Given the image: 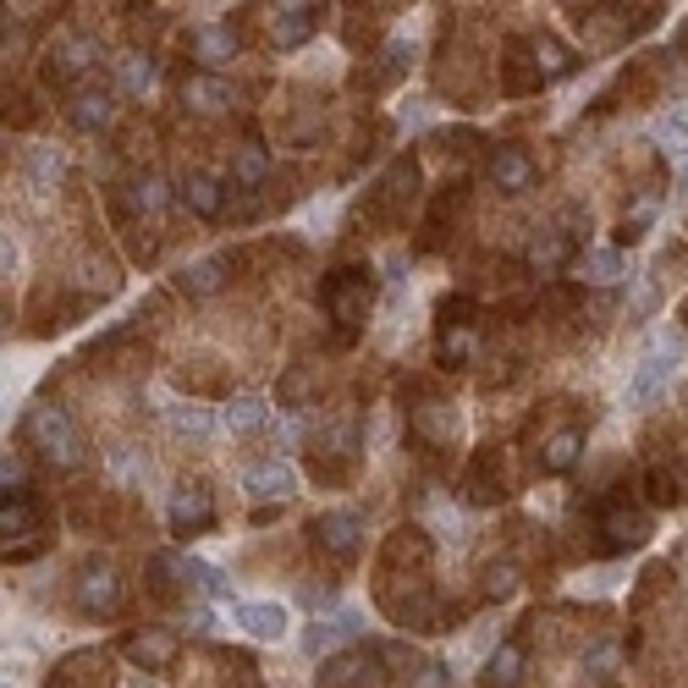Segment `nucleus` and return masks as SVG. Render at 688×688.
Returning <instances> with one entry per match:
<instances>
[{
	"label": "nucleus",
	"mask_w": 688,
	"mask_h": 688,
	"mask_svg": "<svg viewBox=\"0 0 688 688\" xmlns=\"http://www.w3.org/2000/svg\"><path fill=\"white\" fill-rule=\"evenodd\" d=\"M243 490L249 496H260L265 507H281V502H292L297 496V474H292V463L286 457H265V463H254V468H243Z\"/></svg>",
	"instance_id": "8"
},
{
	"label": "nucleus",
	"mask_w": 688,
	"mask_h": 688,
	"mask_svg": "<svg viewBox=\"0 0 688 688\" xmlns=\"http://www.w3.org/2000/svg\"><path fill=\"white\" fill-rule=\"evenodd\" d=\"M529 271L535 275H561L567 265H578V249H573V232H540L535 243H529Z\"/></svg>",
	"instance_id": "17"
},
{
	"label": "nucleus",
	"mask_w": 688,
	"mask_h": 688,
	"mask_svg": "<svg viewBox=\"0 0 688 688\" xmlns=\"http://www.w3.org/2000/svg\"><path fill=\"white\" fill-rule=\"evenodd\" d=\"M182 204H188L199 221H221V210H226V188H221L215 176H204V171H188V176H182Z\"/></svg>",
	"instance_id": "19"
},
{
	"label": "nucleus",
	"mask_w": 688,
	"mask_h": 688,
	"mask_svg": "<svg viewBox=\"0 0 688 688\" xmlns=\"http://www.w3.org/2000/svg\"><path fill=\"white\" fill-rule=\"evenodd\" d=\"M308 535H314V546L331 550L336 561H353V556H358V540H364V524H358L353 513H320Z\"/></svg>",
	"instance_id": "9"
},
{
	"label": "nucleus",
	"mask_w": 688,
	"mask_h": 688,
	"mask_svg": "<svg viewBox=\"0 0 688 688\" xmlns=\"http://www.w3.org/2000/svg\"><path fill=\"white\" fill-rule=\"evenodd\" d=\"M133 688H154V684H143V678H138V684H133Z\"/></svg>",
	"instance_id": "48"
},
{
	"label": "nucleus",
	"mask_w": 688,
	"mask_h": 688,
	"mask_svg": "<svg viewBox=\"0 0 688 688\" xmlns=\"http://www.w3.org/2000/svg\"><path fill=\"white\" fill-rule=\"evenodd\" d=\"M72 606H78L83 617H111V611L122 606V578H117V567H111V561H89V567L78 573V584H72Z\"/></svg>",
	"instance_id": "3"
},
{
	"label": "nucleus",
	"mask_w": 688,
	"mask_h": 688,
	"mask_svg": "<svg viewBox=\"0 0 688 688\" xmlns=\"http://www.w3.org/2000/svg\"><path fill=\"white\" fill-rule=\"evenodd\" d=\"M265 418H271V408H265V397H260V392H243V397H232V403L221 408V424H226L232 435H254Z\"/></svg>",
	"instance_id": "25"
},
{
	"label": "nucleus",
	"mask_w": 688,
	"mask_h": 688,
	"mask_svg": "<svg viewBox=\"0 0 688 688\" xmlns=\"http://www.w3.org/2000/svg\"><path fill=\"white\" fill-rule=\"evenodd\" d=\"M463 502H474V507H485V502H502V485L490 479V457H479V463L468 468V479H463Z\"/></svg>",
	"instance_id": "35"
},
{
	"label": "nucleus",
	"mask_w": 688,
	"mask_h": 688,
	"mask_svg": "<svg viewBox=\"0 0 688 688\" xmlns=\"http://www.w3.org/2000/svg\"><path fill=\"white\" fill-rule=\"evenodd\" d=\"M226 271H232V260H226V254H210V260H199V265H188V271L176 275V292H188V297H215V292L226 286Z\"/></svg>",
	"instance_id": "21"
},
{
	"label": "nucleus",
	"mask_w": 688,
	"mask_h": 688,
	"mask_svg": "<svg viewBox=\"0 0 688 688\" xmlns=\"http://www.w3.org/2000/svg\"><path fill=\"white\" fill-rule=\"evenodd\" d=\"M408 688H452V667H446V661H418V672L408 678Z\"/></svg>",
	"instance_id": "42"
},
{
	"label": "nucleus",
	"mask_w": 688,
	"mask_h": 688,
	"mask_svg": "<svg viewBox=\"0 0 688 688\" xmlns=\"http://www.w3.org/2000/svg\"><path fill=\"white\" fill-rule=\"evenodd\" d=\"M364 634V617L358 611H336V617H314L308 634H303V650L331 661V656H347V645Z\"/></svg>",
	"instance_id": "5"
},
{
	"label": "nucleus",
	"mask_w": 688,
	"mask_h": 688,
	"mask_svg": "<svg viewBox=\"0 0 688 688\" xmlns=\"http://www.w3.org/2000/svg\"><path fill=\"white\" fill-rule=\"evenodd\" d=\"M656 303H661V292H656V281L645 275V281L634 286V303H628V320H650V314H656Z\"/></svg>",
	"instance_id": "43"
},
{
	"label": "nucleus",
	"mask_w": 688,
	"mask_h": 688,
	"mask_svg": "<svg viewBox=\"0 0 688 688\" xmlns=\"http://www.w3.org/2000/svg\"><path fill=\"white\" fill-rule=\"evenodd\" d=\"M188 50H193V61H199L204 72H221V67L237 61V33H232L226 22H204V28L188 33Z\"/></svg>",
	"instance_id": "10"
},
{
	"label": "nucleus",
	"mask_w": 688,
	"mask_h": 688,
	"mask_svg": "<svg viewBox=\"0 0 688 688\" xmlns=\"http://www.w3.org/2000/svg\"><path fill=\"white\" fill-rule=\"evenodd\" d=\"M650 143H656L661 154H672V160H688V122L684 117H661V122L650 128Z\"/></svg>",
	"instance_id": "34"
},
{
	"label": "nucleus",
	"mask_w": 688,
	"mask_h": 688,
	"mask_svg": "<svg viewBox=\"0 0 688 688\" xmlns=\"http://www.w3.org/2000/svg\"><path fill=\"white\" fill-rule=\"evenodd\" d=\"M320 303L342 331H358L370 320V308H375V271L370 265H336L320 286Z\"/></svg>",
	"instance_id": "2"
},
{
	"label": "nucleus",
	"mask_w": 688,
	"mask_h": 688,
	"mask_svg": "<svg viewBox=\"0 0 688 688\" xmlns=\"http://www.w3.org/2000/svg\"><path fill=\"white\" fill-rule=\"evenodd\" d=\"M578 457H584V429H556L546 446H540V474H573L578 468Z\"/></svg>",
	"instance_id": "22"
},
{
	"label": "nucleus",
	"mask_w": 688,
	"mask_h": 688,
	"mask_svg": "<svg viewBox=\"0 0 688 688\" xmlns=\"http://www.w3.org/2000/svg\"><path fill=\"white\" fill-rule=\"evenodd\" d=\"M408 424H413V435H418V441H429V446H452V441H457V429H463L457 408H452V403H441V397L418 403V408L408 413Z\"/></svg>",
	"instance_id": "13"
},
{
	"label": "nucleus",
	"mask_w": 688,
	"mask_h": 688,
	"mask_svg": "<svg viewBox=\"0 0 688 688\" xmlns=\"http://www.w3.org/2000/svg\"><path fill=\"white\" fill-rule=\"evenodd\" d=\"M672 370H678V353H645L639 358V370H634V381H628V403L634 408H645L650 397H661L667 386H672Z\"/></svg>",
	"instance_id": "11"
},
{
	"label": "nucleus",
	"mask_w": 688,
	"mask_h": 688,
	"mask_svg": "<svg viewBox=\"0 0 688 688\" xmlns=\"http://www.w3.org/2000/svg\"><path fill=\"white\" fill-rule=\"evenodd\" d=\"M275 435H281V446L292 452V446H297V435H303V424H297V418H281V424H275Z\"/></svg>",
	"instance_id": "46"
},
{
	"label": "nucleus",
	"mask_w": 688,
	"mask_h": 688,
	"mask_svg": "<svg viewBox=\"0 0 688 688\" xmlns=\"http://www.w3.org/2000/svg\"><path fill=\"white\" fill-rule=\"evenodd\" d=\"M117 83H122V94H149L154 89V55H143V50H133V55H122V67H117Z\"/></svg>",
	"instance_id": "30"
},
{
	"label": "nucleus",
	"mask_w": 688,
	"mask_h": 688,
	"mask_svg": "<svg viewBox=\"0 0 688 688\" xmlns=\"http://www.w3.org/2000/svg\"><path fill=\"white\" fill-rule=\"evenodd\" d=\"M524 667H529V650H524L518 639H507V645H496V650L485 656L479 684H485V688H518V684H524Z\"/></svg>",
	"instance_id": "18"
},
{
	"label": "nucleus",
	"mask_w": 688,
	"mask_h": 688,
	"mask_svg": "<svg viewBox=\"0 0 688 688\" xmlns=\"http://www.w3.org/2000/svg\"><path fill=\"white\" fill-rule=\"evenodd\" d=\"M650 540V513H639V507H623V502H611L606 513H600V550H634Z\"/></svg>",
	"instance_id": "7"
},
{
	"label": "nucleus",
	"mask_w": 688,
	"mask_h": 688,
	"mask_svg": "<svg viewBox=\"0 0 688 688\" xmlns=\"http://www.w3.org/2000/svg\"><path fill=\"white\" fill-rule=\"evenodd\" d=\"M314 28H320V6H303V0L275 6V22H271L275 50H297V44H308V33H314Z\"/></svg>",
	"instance_id": "16"
},
{
	"label": "nucleus",
	"mask_w": 688,
	"mask_h": 688,
	"mask_svg": "<svg viewBox=\"0 0 688 688\" xmlns=\"http://www.w3.org/2000/svg\"><path fill=\"white\" fill-rule=\"evenodd\" d=\"M0 490H6V502H17V496L28 490V463H22V452H6V457H0Z\"/></svg>",
	"instance_id": "40"
},
{
	"label": "nucleus",
	"mask_w": 688,
	"mask_h": 688,
	"mask_svg": "<svg viewBox=\"0 0 688 688\" xmlns=\"http://www.w3.org/2000/svg\"><path fill=\"white\" fill-rule=\"evenodd\" d=\"M182 628H188V634H210V628H215V611H210V606H188V611H182Z\"/></svg>",
	"instance_id": "45"
},
{
	"label": "nucleus",
	"mask_w": 688,
	"mask_h": 688,
	"mask_svg": "<svg viewBox=\"0 0 688 688\" xmlns=\"http://www.w3.org/2000/svg\"><path fill=\"white\" fill-rule=\"evenodd\" d=\"M100 61V39H67V44H55V55L44 61V78L50 83H72V78H83L89 67Z\"/></svg>",
	"instance_id": "15"
},
{
	"label": "nucleus",
	"mask_w": 688,
	"mask_h": 688,
	"mask_svg": "<svg viewBox=\"0 0 688 688\" xmlns=\"http://www.w3.org/2000/svg\"><path fill=\"white\" fill-rule=\"evenodd\" d=\"M308 392H314V375H308V370H286V375H281V386H275V397H281L286 408H303V403H308Z\"/></svg>",
	"instance_id": "39"
},
{
	"label": "nucleus",
	"mask_w": 688,
	"mask_h": 688,
	"mask_svg": "<svg viewBox=\"0 0 688 688\" xmlns=\"http://www.w3.org/2000/svg\"><path fill=\"white\" fill-rule=\"evenodd\" d=\"M61 171H67V154H61V149H39V154H33V176H39V182H50V176H61Z\"/></svg>",
	"instance_id": "44"
},
{
	"label": "nucleus",
	"mask_w": 688,
	"mask_h": 688,
	"mask_svg": "<svg viewBox=\"0 0 688 688\" xmlns=\"http://www.w3.org/2000/svg\"><path fill=\"white\" fill-rule=\"evenodd\" d=\"M22 441H28L39 457H50L55 468H78V463H83V435H78V424H72L67 408L33 403V408L22 413Z\"/></svg>",
	"instance_id": "1"
},
{
	"label": "nucleus",
	"mask_w": 688,
	"mask_h": 688,
	"mask_svg": "<svg viewBox=\"0 0 688 688\" xmlns=\"http://www.w3.org/2000/svg\"><path fill=\"white\" fill-rule=\"evenodd\" d=\"M165 524H171V535H182V540L215 529V502H210V490H204V485H176V490H171V507H165Z\"/></svg>",
	"instance_id": "4"
},
{
	"label": "nucleus",
	"mask_w": 688,
	"mask_h": 688,
	"mask_svg": "<svg viewBox=\"0 0 688 688\" xmlns=\"http://www.w3.org/2000/svg\"><path fill=\"white\" fill-rule=\"evenodd\" d=\"M232 617H237V628H249L254 639H281V634H286V611H281L275 600H249V606H237Z\"/></svg>",
	"instance_id": "24"
},
{
	"label": "nucleus",
	"mask_w": 688,
	"mask_h": 688,
	"mask_svg": "<svg viewBox=\"0 0 688 688\" xmlns=\"http://www.w3.org/2000/svg\"><path fill=\"white\" fill-rule=\"evenodd\" d=\"M684 320H688V297H684Z\"/></svg>",
	"instance_id": "49"
},
{
	"label": "nucleus",
	"mask_w": 688,
	"mask_h": 688,
	"mask_svg": "<svg viewBox=\"0 0 688 688\" xmlns=\"http://www.w3.org/2000/svg\"><path fill=\"white\" fill-rule=\"evenodd\" d=\"M265 176H271V149H265L260 138H249V143L232 154V188H237V193H254V188H265Z\"/></svg>",
	"instance_id": "20"
},
{
	"label": "nucleus",
	"mask_w": 688,
	"mask_h": 688,
	"mask_svg": "<svg viewBox=\"0 0 688 688\" xmlns=\"http://www.w3.org/2000/svg\"><path fill=\"white\" fill-rule=\"evenodd\" d=\"M573 67H578V61H573V50H567V44H556L550 33L535 39V72H546V78H567Z\"/></svg>",
	"instance_id": "31"
},
{
	"label": "nucleus",
	"mask_w": 688,
	"mask_h": 688,
	"mask_svg": "<svg viewBox=\"0 0 688 688\" xmlns=\"http://www.w3.org/2000/svg\"><path fill=\"white\" fill-rule=\"evenodd\" d=\"M165 418H171V429H176V435H193V441H204V435L215 429V413H210V408H193V403H176V408L165 413Z\"/></svg>",
	"instance_id": "36"
},
{
	"label": "nucleus",
	"mask_w": 688,
	"mask_h": 688,
	"mask_svg": "<svg viewBox=\"0 0 688 688\" xmlns=\"http://www.w3.org/2000/svg\"><path fill=\"white\" fill-rule=\"evenodd\" d=\"M165 204H171V182H165V176L149 171V176H133V182H128V210H133V215H160Z\"/></svg>",
	"instance_id": "26"
},
{
	"label": "nucleus",
	"mask_w": 688,
	"mask_h": 688,
	"mask_svg": "<svg viewBox=\"0 0 688 688\" xmlns=\"http://www.w3.org/2000/svg\"><path fill=\"white\" fill-rule=\"evenodd\" d=\"M485 176L502 188V193H529L535 188V160H529V149H518V143H496L490 149V160H485Z\"/></svg>",
	"instance_id": "6"
},
{
	"label": "nucleus",
	"mask_w": 688,
	"mask_h": 688,
	"mask_svg": "<svg viewBox=\"0 0 688 688\" xmlns=\"http://www.w3.org/2000/svg\"><path fill=\"white\" fill-rule=\"evenodd\" d=\"M678 193H688V160H684V171H678Z\"/></svg>",
	"instance_id": "47"
},
{
	"label": "nucleus",
	"mask_w": 688,
	"mask_h": 688,
	"mask_svg": "<svg viewBox=\"0 0 688 688\" xmlns=\"http://www.w3.org/2000/svg\"><path fill=\"white\" fill-rule=\"evenodd\" d=\"M573 271L589 286H611V281H623V249H589V254H578Z\"/></svg>",
	"instance_id": "27"
},
{
	"label": "nucleus",
	"mask_w": 688,
	"mask_h": 688,
	"mask_svg": "<svg viewBox=\"0 0 688 688\" xmlns=\"http://www.w3.org/2000/svg\"><path fill=\"white\" fill-rule=\"evenodd\" d=\"M188 584H193L199 595H210V600H232L226 573H221V567H210V561H199V556H188Z\"/></svg>",
	"instance_id": "32"
},
{
	"label": "nucleus",
	"mask_w": 688,
	"mask_h": 688,
	"mask_svg": "<svg viewBox=\"0 0 688 688\" xmlns=\"http://www.w3.org/2000/svg\"><path fill=\"white\" fill-rule=\"evenodd\" d=\"M122 650H128V661L143 667V672H165V667L176 661L182 639H176V634H165V628H143V634H133Z\"/></svg>",
	"instance_id": "14"
},
{
	"label": "nucleus",
	"mask_w": 688,
	"mask_h": 688,
	"mask_svg": "<svg viewBox=\"0 0 688 688\" xmlns=\"http://www.w3.org/2000/svg\"><path fill=\"white\" fill-rule=\"evenodd\" d=\"M518 578H524L518 561H490V567H485V595H490V600H507V595L518 589Z\"/></svg>",
	"instance_id": "37"
},
{
	"label": "nucleus",
	"mask_w": 688,
	"mask_h": 688,
	"mask_svg": "<svg viewBox=\"0 0 688 688\" xmlns=\"http://www.w3.org/2000/svg\"><path fill=\"white\" fill-rule=\"evenodd\" d=\"M0 540H6V546H11V540H22V546H28V540H44V535L33 529V502H28V496H17V502L0 507Z\"/></svg>",
	"instance_id": "28"
},
{
	"label": "nucleus",
	"mask_w": 688,
	"mask_h": 688,
	"mask_svg": "<svg viewBox=\"0 0 688 688\" xmlns=\"http://www.w3.org/2000/svg\"><path fill=\"white\" fill-rule=\"evenodd\" d=\"M67 117H72V128H78V133H105V128H111V117H117V100H111L105 89H100V94L89 89V94H78V100H72V111H67Z\"/></svg>",
	"instance_id": "23"
},
{
	"label": "nucleus",
	"mask_w": 688,
	"mask_h": 688,
	"mask_svg": "<svg viewBox=\"0 0 688 688\" xmlns=\"http://www.w3.org/2000/svg\"><path fill=\"white\" fill-rule=\"evenodd\" d=\"M479 353V336H474V325H457V331H441L435 336V358L452 370V364H468Z\"/></svg>",
	"instance_id": "29"
},
{
	"label": "nucleus",
	"mask_w": 688,
	"mask_h": 688,
	"mask_svg": "<svg viewBox=\"0 0 688 688\" xmlns=\"http://www.w3.org/2000/svg\"><path fill=\"white\" fill-rule=\"evenodd\" d=\"M617 661H623V650H617L611 639H600V645H589V650L578 656V667H584V678H589V684H606V678L617 672Z\"/></svg>",
	"instance_id": "33"
},
{
	"label": "nucleus",
	"mask_w": 688,
	"mask_h": 688,
	"mask_svg": "<svg viewBox=\"0 0 688 688\" xmlns=\"http://www.w3.org/2000/svg\"><path fill=\"white\" fill-rule=\"evenodd\" d=\"M645 490H650V502H656V507H672L684 485H678V474H672V468H661V463H656V468L645 474Z\"/></svg>",
	"instance_id": "41"
},
{
	"label": "nucleus",
	"mask_w": 688,
	"mask_h": 688,
	"mask_svg": "<svg viewBox=\"0 0 688 688\" xmlns=\"http://www.w3.org/2000/svg\"><path fill=\"white\" fill-rule=\"evenodd\" d=\"M413 55H418V50H413V39H392V44L381 50V78H386V83H397V78L413 67Z\"/></svg>",
	"instance_id": "38"
},
{
	"label": "nucleus",
	"mask_w": 688,
	"mask_h": 688,
	"mask_svg": "<svg viewBox=\"0 0 688 688\" xmlns=\"http://www.w3.org/2000/svg\"><path fill=\"white\" fill-rule=\"evenodd\" d=\"M232 100H237V94H232V83H226L221 72H193V78L182 83V105H188L193 117H221Z\"/></svg>",
	"instance_id": "12"
}]
</instances>
